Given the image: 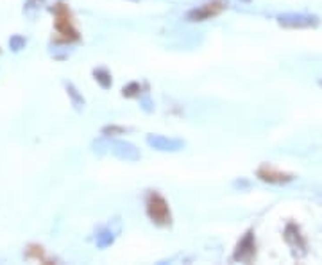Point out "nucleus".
<instances>
[{"mask_svg": "<svg viewBox=\"0 0 322 265\" xmlns=\"http://www.w3.org/2000/svg\"><path fill=\"white\" fill-rule=\"evenodd\" d=\"M124 133H127L126 127L122 126H106L102 127V135L106 136H117V135H124Z\"/></svg>", "mask_w": 322, "mask_h": 265, "instance_id": "9b49d317", "label": "nucleus"}, {"mask_svg": "<svg viewBox=\"0 0 322 265\" xmlns=\"http://www.w3.org/2000/svg\"><path fill=\"white\" fill-rule=\"evenodd\" d=\"M138 91H140V84L131 83V84H127V86H124L122 95L124 97H134V95H138Z\"/></svg>", "mask_w": 322, "mask_h": 265, "instance_id": "f8f14e48", "label": "nucleus"}, {"mask_svg": "<svg viewBox=\"0 0 322 265\" xmlns=\"http://www.w3.org/2000/svg\"><path fill=\"white\" fill-rule=\"evenodd\" d=\"M93 77H95V81H97L102 88H106V90L108 88H111V84H113V81H111V74L106 70V68H95Z\"/></svg>", "mask_w": 322, "mask_h": 265, "instance_id": "6e6552de", "label": "nucleus"}, {"mask_svg": "<svg viewBox=\"0 0 322 265\" xmlns=\"http://www.w3.org/2000/svg\"><path fill=\"white\" fill-rule=\"evenodd\" d=\"M252 249H254V242H252V233L249 231V233L245 235L244 238H242V242L238 244V251H236L235 256L240 258V260H244V253H245V251L252 253Z\"/></svg>", "mask_w": 322, "mask_h": 265, "instance_id": "0eeeda50", "label": "nucleus"}, {"mask_svg": "<svg viewBox=\"0 0 322 265\" xmlns=\"http://www.w3.org/2000/svg\"><path fill=\"white\" fill-rule=\"evenodd\" d=\"M258 178L261 181H267V183H274V185H279V183H288L292 181V176L290 174H283V172H278V170L271 169V167H261L258 170Z\"/></svg>", "mask_w": 322, "mask_h": 265, "instance_id": "39448f33", "label": "nucleus"}, {"mask_svg": "<svg viewBox=\"0 0 322 265\" xmlns=\"http://www.w3.org/2000/svg\"><path fill=\"white\" fill-rule=\"evenodd\" d=\"M117 147H120L122 150H113L115 154L118 156V158H122V160H127V162H134V160L140 158V152L136 150V147L131 145V143H126V142H118L115 143Z\"/></svg>", "mask_w": 322, "mask_h": 265, "instance_id": "423d86ee", "label": "nucleus"}, {"mask_svg": "<svg viewBox=\"0 0 322 265\" xmlns=\"http://www.w3.org/2000/svg\"><path fill=\"white\" fill-rule=\"evenodd\" d=\"M147 214L150 221L157 226H170V221H172L169 204L163 199V195H159L157 192H150L147 197Z\"/></svg>", "mask_w": 322, "mask_h": 265, "instance_id": "f257e3e1", "label": "nucleus"}, {"mask_svg": "<svg viewBox=\"0 0 322 265\" xmlns=\"http://www.w3.org/2000/svg\"><path fill=\"white\" fill-rule=\"evenodd\" d=\"M65 88H67V93L70 95L72 104H74L77 110H81V108L84 106V99H83V95H81V93L77 91V88H75L74 84H70V83L65 84Z\"/></svg>", "mask_w": 322, "mask_h": 265, "instance_id": "1a4fd4ad", "label": "nucleus"}, {"mask_svg": "<svg viewBox=\"0 0 322 265\" xmlns=\"http://www.w3.org/2000/svg\"><path fill=\"white\" fill-rule=\"evenodd\" d=\"M25 43H27L25 38L24 36H20V34H15L11 40H9V47H11L13 52H20L22 48H25Z\"/></svg>", "mask_w": 322, "mask_h": 265, "instance_id": "9d476101", "label": "nucleus"}, {"mask_svg": "<svg viewBox=\"0 0 322 265\" xmlns=\"http://www.w3.org/2000/svg\"><path fill=\"white\" fill-rule=\"evenodd\" d=\"M0 52H2V50H0Z\"/></svg>", "mask_w": 322, "mask_h": 265, "instance_id": "4468645a", "label": "nucleus"}, {"mask_svg": "<svg viewBox=\"0 0 322 265\" xmlns=\"http://www.w3.org/2000/svg\"><path fill=\"white\" fill-rule=\"evenodd\" d=\"M147 143H149L152 149L163 150V152H176L185 147V142L177 138H169V136L163 135H149L147 136Z\"/></svg>", "mask_w": 322, "mask_h": 265, "instance_id": "7ed1b4c3", "label": "nucleus"}, {"mask_svg": "<svg viewBox=\"0 0 322 265\" xmlns=\"http://www.w3.org/2000/svg\"><path fill=\"white\" fill-rule=\"evenodd\" d=\"M278 20L285 27H310V25H317V16L311 15H295V13H288V15L278 16Z\"/></svg>", "mask_w": 322, "mask_h": 265, "instance_id": "20e7f679", "label": "nucleus"}, {"mask_svg": "<svg viewBox=\"0 0 322 265\" xmlns=\"http://www.w3.org/2000/svg\"><path fill=\"white\" fill-rule=\"evenodd\" d=\"M242 2H251V0H242Z\"/></svg>", "mask_w": 322, "mask_h": 265, "instance_id": "ddd939ff", "label": "nucleus"}, {"mask_svg": "<svg viewBox=\"0 0 322 265\" xmlns=\"http://www.w3.org/2000/svg\"><path fill=\"white\" fill-rule=\"evenodd\" d=\"M226 8H228V2H224V0H211L208 4H202L200 8L188 11L186 13V18L190 22H204L208 18H211V16L220 15Z\"/></svg>", "mask_w": 322, "mask_h": 265, "instance_id": "f03ea898", "label": "nucleus"}]
</instances>
